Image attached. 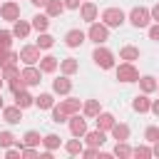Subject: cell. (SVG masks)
<instances>
[{"instance_id": "cell-4", "label": "cell", "mask_w": 159, "mask_h": 159, "mask_svg": "<svg viewBox=\"0 0 159 159\" xmlns=\"http://www.w3.org/2000/svg\"><path fill=\"white\" fill-rule=\"evenodd\" d=\"M127 20L139 30V27H149L152 15H149V10H147V7H132V10H129V15H127Z\"/></svg>"}, {"instance_id": "cell-29", "label": "cell", "mask_w": 159, "mask_h": 159, "mask_svg": "<svg viewBox=\"0 0 159 159\" xmlns=\"http://www.w3.org/2000/svg\"><path fill=\"white\" fill-rule=\"evenodd\" d=\"M0 70H2V75H0V77H2V80H7V82H10V80H15V77L20 75V67H17V62H7V65H2Z\"/></svg>"}, {"instance_id": "cell-47", "label": "cell", "mask_w": 159, "mask_h": 159, "mask_svg": "<svg viewBox=\"0 0 159 159\" xmlns=\"http://www.w3.org/2000/svg\"><path fill=\"white\" fill-rule=\"evenodd\" d=\"M7 52H10V50H0V67L7 62Z\"/></svg>"}, {"instance_id": "cell-25", "label": "cell", "mask_w": 159, "mask_h": 159, "mask_svg": "<svg viewBox=\"0 0 159 159\" xmlns=\"http://www.w3.org/2000/svg\"><path fill=\"white\" fill-rule=\"evenodd\" d=\"M119 60H124V62H134V60H139V47H134V45H124V47L119 50Z\"/></svg>"}, {"instance_id": "cell-13", "label": "cell", "mask_w": 159, "mask_h": 159, "mask_svg": "<svg viewBox=\"0 0 159 159\" xmlns=\"http://www.w3.org/2000/svg\"><path fill=\"white\" fill-rule=\"evenodd\" d=\"M37 65H40V72H42V75H52V72L60 67V60H57L55 55H45V57H40Z\"/></svg>"}, {"instance_id": "cell-52", "label": "cell", "mask_w": 159, "mask_h": 159, "mask_svg": "<svg viewBox=\"0 0 159 159\" xmlns=\"http://www.w3.org/2000/svg\"><path fill=\"white\" fill-rule=\"evenodd\" d=\"M157 89H159V84H157Z\"/></svg>"}, {"instance_id": "cell-41", "label": "cell", "mask_w": 159, "mask_h": 159, "mask_svg": "<svg viewBox=\"0 0 159 159\" xmlns=\"http://www.w3.org/2000/svg\"><path fill=\"white\" fill-rule=\"evenodd\" d=\"M147 32H149V40H154V42H159V22H154V25H149V27H147Z\"/></svg>"}, {"instance_id": "cell-35", "label": "cell", "mask_w": 159, "mask_h": 159, "mask_svg": "<svg viewBox=\"0 0 159 159\" xmlns=\"http://www.w3.org/2000/svg\"><path fill=\"white\" fill-rule=\"evenodd\" d=\"M12 47V30H0V50Z\"/></svg>"}, {"instance_id": "cell-19", "label": "cell", "mask_w": 159, "mask_h": 159, "mask_svg": "<svg viewBox=\"0 0 159 159\" xmlns=\"http://www.w3.org/2000/svg\"><path fill=\"white\" fill-rule=\"evenodd\" d=\"M139 89L144 92V94H149V92H154L157 89V84H159V80L157 77H152V75H139Z\"/></svg>"}, {"instance_id": "cell-18", "label": "cell", "mask_w": 159, "mask_h": 159, "mask_svg": "<svg viewBox=\"0 0 159 159\" xmlns=\"http://www.w3.org/2000/svg\"><path fill=\"white\" fill-rule=\"evenodd\" d=\"M84 142L89 144V147H102L104 142H107V132H102V129H94V132H87L84 134Z\"/></svg>"}, {"instance_id": "cell-50", "label": "cell", "mask_w": 159, "mask_h": 159, "mask_svg": "<svg viewBox=\"0 0 159 159\" xmlns=\"http://www.w3.org/2000/svg\"><path fill=\"white\" fill-rule=\"evenodd\" d=\"M2 107H5V104H2V97H0V109H2Z\"/></svg>"}, {"instance_id": "cell-16", "label": "cell", "mask_w": 159, "mask_h": 159, "mask_svg": "<svg viewBox=\"0 0 159 159\" xmlns=\"http://www.w3.org/2000/svg\"><path fill=\"white\" fill-rule=\"evenodd\" d=\"M2 119H5L7 124H17V122L22 119V109H20L17 104H12V107H2Z\"/></svg>"}, {"instance_id": "cell-40", "label": "cell", "mask_w": 159, "mask_h": 159, "mask_svg": "<svg viewBox=\"0 0 159 159\" xmlns=\"http://www.w3.org/2000/svg\"><path fill=\"white\" fill-rule=\"evenodd\" d=\"M20 157L35 159V157H40V149H35V147H22V149H20Z\"/></svg>"}, {"instance_id": "cell-45", "label": "cell", "mask_w": 159, "mask_h": 159, "mask_svg": "<svg viewBox=\"0 0 159 159\" xmlns=\"http://www.w3.org/2000/svg\"><path fill=\"white\" fill-rule=\"evenodd\" d=\"M149 15H152V20H154V22H159V2H157V5L149 10Z\"/></svg>"}, {"instance_id": "cell-28", "label": "cell", "mask_w": 159, "mask_h": 159, "mask_svg": "<svg viewBox=\"0 0 159 159\" xmlns=\"http://www.w3.org/2000/svg\"><path fill=\"white\" fill-rule=\"evenodd\" d=\"M62 10H65L62 0H47V5H45V15L47 17H57V15H62Z\"/></svg>"}, {"instance_id": "cell-3", "label": "cell", "mask_w": 159, "mask_h": 159, "mask_svg": "<svg viewBox=\"0 0 159 159\" xmlns=\"http://www.w3.org/2000/svg\"><path fill=\"white\" fill-rule=\"evenodd\" d=\"M114 72H117L119 82H137L139 80V70L134 67V62H119V65H114Z\"/></svg>"}, {"instance_id": "cell-32", "label": "cell", "mask_w": 159, "mask_h": 159, "mask_svg": "<svg viewBox=\"0 0 159 159\" xmlns=\"http://www.w3.org/2000/svg\"><path fill=\"white\" fill-rule=\"evenodd\" d=\"M35 45H37L40 50H50V47L55 45V37H52L50 32H40V35H37V42H35Z\"/></svg>"}, {"instance_id": "cell-48", "label": "cell", "mask_w": 159, "mask_h": 159, "mask_svg": "<svg viewBox=\"0 0 159 159\" xmlns=\"http://www.w3.org/2000/svg\"><path fill=\"white\" fill-rule=\"evenodd\" d=\"M152 157H159V139H157L154 147H152Z\"/></svg>"}, {"instance_id": "cell-7", "label": "cell", "mask_w": 159, "mask_h": 159, "mask_svg": "<svg viewBox=\"0 0 159 159\" xmlns=\"http://www.w3.org/2000/svg\"><path fill=\"white\" fill-rule=\"evenodd\" d=\"M67 122H70V132H72V137H84V134H87V117H84V114L77 112V114H72Z\"/></svg>"}, {"instance_id": "cell-9", "label": "cell", "mask_w": 159, "mask_h": 159, "mask_svg": "<svg viewBox=\"0 0 159 159\" xmlns=\"http://www.w3.org/2000/svg\"><path fill=\"white\" fill-rule=\"evenodd\" d=\"M0 17H2V20H7V22L20 20V5H17V2H12V0L2 2V5H0Z\"/></svg>"}, {"instance_id": "cell-2", "label": "cell", "mask_w": 159, "mask_h": 159, "mask_svg": "<svg viewBox=\"0 0 159 159\" xmlns=\"http://www.w3.org/2000/svg\"><path fill=\"white\" fill-rule=\"evenodd\" d=\"M124 20H127V15H124L122 7H107V10H102V22L107 27H122Z\"/></svg>"}, {"instance_id": "cell-5", "label": "cell", "mask_w": 159, "mask_h": 159, "mask_svg": "<svg viewBox=\"0 0 159 159\" xmlns=\"http://www.w3.org/2000/svg\"><path fill=\"white\" fill-rule=\"evenodd\" d=\"M87 37L97 45H104L109 40V27L104 22H89V30H87Z\"/></svg>"}, {"instance_id": "cell-15", "label": "cell", "mask_w": 159, "mask_h": 159, "mask_svg": "<svg viewBox=\"0 0 159 159\" xmlns=\"http://www.w3.org/2000/svg\"><path fill=\"white\" fill-rule=\"evenodd\" d=\"M70 89H72V80H70L67 75L52 80V92H57V94H70Z\"/></svg>"}, {"instance_id": "cell-37", "label": "cell", "mask_w": 159, "mask_h": 159, "mask_svg": "<svg viewBox=\"0 0 159 159\" xmlns=\"http://www.w3.org/2000/svg\"><path fill=\"white\" fill-rule=\"evenodd\" d=\"M12 144H15L12 132H0V149H7V147H12Z\"/></svg>"}, {"instance_id": "cell-17", "label": "cell", "mask_w": 159, "mask_h": 159, "mask_svg": "<svg viewBox=\"0 0 159 159\" xmlns=\"http://www.w3.org/2000/svg\"><path fill=\"white\" fill-rule=\"evenodd\" d=\"M109 134H112L117 142H127V139H129V124H124V122H114L112 129H109Z\"/></svg>"}, {"instance_id": "cell-10", "label": "cell", "mask_w": 159, "mask_h": 159, "mask_svg": "<svg viewBox=\"0 0 159 159\" xmlns=\"http://www.w3.org/2000/svg\"><path fill=\"white\" fill-rule=\"evenodd\" d=\"M67 117H72V114H77V112H82V99H77V97H65V99H60V104H57Z\"/></svg>"}, {"instance_id": "cell-12", "label": "cell", "mask_w": 159, "mask_h": 159, "mask_svg": "<svg viewBox=\"0 0 159 159\" xmlns=\"http://www.w3.org/2000/svg\"><path fill=\"white\" fill-rule=\"evenodd\" d=\"M84 37H87V32H82L80 27H72V30L65 32V45L67 47H80L84 42Z\"/></svg>"}, {"instance_id": "cell-39", "label": "cell", "mask_w": 159, "mask_h": 159, "mask_svg": "<svg viewBox=\"0 0 159 159\" xmlns=\"http://www.w3.org/2000/svg\"><path fill=\"white\" fill-rule=\"evenodd\" d=\"M144 139L154 144V142L159 139V127H154V124H152V127H147V129H144Z\"/></svg>"}, {"instance_id": "cell-33", "label": "cell", "mask_w": 159, "mask_h": 159, "mask_svg": "<svg viewBox=\"0 0 159 159\" xmlns=\"http://www.w3.org/2000/svg\"><path fill=\"white\" fill-rule=\"evenodd\" d=\"M42 144H45V149L55 152V149H57V147L62 144V139H60L57 134H52V132H50V134H45V137H42Z\"/></svg>"}, {"instance_id": "cell-31", "label": "cell", "mask_w": 159, "mask_h": 159, "mask_svg": "<svg viewBox=\"0 0 159 159\" xmlns=\"http://www.w3.org/2000/svg\"><path fill=\"white\" fill-rule=\"evenodd\" d=\"M82 149H84V147H82V137H75V139H70V142L65 144V152L72 154V157H75V154H82Z\"/></svg>"}, {"instance_id": "cell-21", "label": "cell", "mask_w": 159, "mask_h": 159, "mask_svg": "<svg viewBox=\"0 0 159 159\" xmlns=\"http://www.w3.org/2000/svg\"><path fill=\"white\" fill-rule=\"evenodd\" d=\"M99 112H102V107H99V99H87V102H82V114H84L87 119H94Z\"/></svg>"}, {"instance_id": "cell-30", "label": "cell", "mask_w": 159, "mask_h": 159, "mask_svg": "<svg viewBox=\"0 0 159 159\" xmlns=\"http://www.w3.org/2000/svg\"><path fill=\"white\" fill-rule=\"evenodd\" d=\"M22 144H25V147H40V144H42V137H40V132H35V129H27V132H25V137H22Z\"/></svg>"}, {"instance_id": "cell-43", "label": "cell", "mask_w": 159, "mask_h": 159, "mask_svg": "<svg viewBox=\"0 0 159 159\" xmlns=\"http://www.w3.org/2000/svg\"><path fill=\"white\" fill-rule=\"evenodd\" d=\"M82 157H87V159H92V157H99V149H97V147H89V149H82Z\"/></svg>"}, {"instance_id": "cell-26", "label": "cell", "mask_w": 159, "mask_h": 159, "mask_svg": "<svg viewBox=\"0 0 159 159\" xmlns=\"http://www.w3.org/2000/svg\"><path fill=\"white\" fill-rule=\"evenodd\" d=\"M32 30H37V32H47V27H50V17L45 15V12H40V15H35L32 17Z\"/></svg>"}, {"instance_id": "cell-11", "label": "cell", "mask_w": 159, "mask_h": 159, "mask_svg": "<svg viewBox=\"0 0 159 159\" xmlns=\"http://www.w3.org/2000/svg\"><path fill=\"white\" fill-rule=\"evenodd\" d=\"M97 15H99V10H97V5H94L92 0H84V2L80 5V17H82L84 22H94Z\"/></svg>"}, {"instance_id": "cell-34", "label": "cell", "mask_w": 159, "mask_h": 159, "mask_svg": "<svg viewBox=\"0 0 159 159\" xmlns=\"http://www.w3.org/2000/svg\"><path fill=\"white\" fill-rule=\"evenodd\" d=\"M112 157H119V159H127V157H132V147H129L127 142H117V147H114V152H112Z\"/></svg>"}, {"instance_id": "cell-22", "label": "cell", "mask_w": 159, "mask_h": 159, "mask_svg": "<svg viewBox=\"0 0 159 159\" xmlns=\"http://www.w3.org/2000/svg\"><path fill=\"white\" fill-rule=\"evenodd\" d=\"M77 70H80V62H77L75 57H65V60H60V72H62V75L72 77Z\"/></svg>"}, {"instance_id": "cell-51", "label": "cell", "mask_w": 159, "mask_h": 159, "mask_svg": "<svg viewBox=\"0 0 159 159\" xmlns=\"http://www.w3.org/2000/svg\"><path fill=\"white\" fill-rule=\"evenodd\" d=\"M0 89H2V77H0Z\"/></svg>"}, {"instance_id": "cell-1", "label": "cell", "mask_w": 159, "mask_h": 159, "mask_svg": "<svg viewBox=\"0 0 159 159\" xmlns=\"http://www.w3.org/2000/svg\"><path fill=\"white\" fill-rule=\"evenodd\" d=\"M92 60H94V65H97L99 70H112V67H114V52L107 50L104 45H97V47H94Z\"/></svg>"}, {"instance_id": "cell-8", "label": "cell", "mask_w": 159, "mask_h": 159, "mask_svg": "<svg viewBox=\"0 0 159 159\" xmlns=\"http://www.w3.org/2000/svg\"><path fill=\"white\" fill-rule=\"evenodd\" d=\"M17 55H20V60H22L25 65H37V62H40V57H42L37 45H25V47H20V52H17Z\"/></svg>"}, {"instance_id": "cell-20", "label": "cell", "mask_w": 159, "mask_h": 159, "mask_svg": "<svg viewBox=\"0 0 159 159\" xmlns=\"http://www.w3.org/2000/svg\"><path fill=\"white\" fill-rule=\"evenodd\" d=\"M149 107H152V99L142 92V94H137L134 99H132V109L134 112H139V114H144V112H149Z\"/></svg>"}, {"instance_id": "cell-6", "label": "cell", "mask_w": 159, "mask_h": 159, "mask_svg": "<svg viewBox=\"0 0 159 159\" xmlns=\"http://www.w3.org/2000/svg\"><path fill=\"white\" fill-rule=\"evenodd\" d=\"M20 77H22V82H25V87H35V84H40L42 80V72H40V67H35V65H25L22 67V72H20Z\"/></svg>"}, {"instance_id": "cell-14", "label": "cell", "mask_w": 159, "mask_h": 159, "mask_svg": "<svg viewBox=\"0 0 159 159\" xmlns=\"http://www.w3.org/2000/svg\"><path fill=\"white\" fill-rule=\"evenodd\" d=\"M12 94H15V104H17L20 109H27V107L35 104V97L27 92V87H25V89H17V92H12Z\"/></svg>"}, {"instance_id": "cell-23", "label": "cell", "mask_w": 159, "mask_h": 159, "mask_svg": "<svg viewBox=\"0 0 159 159\" xmlns=\"http://www.w3.org/2000/svg\"><path fill=\"white\" fill-rule=\"evenodd\" d=\"M94 119H97V129H102V132H109V129H112V124L117 122V119H114V114H109V112H99Z\"/></svg>"}, {"instance_id": "cell-36", "label": "cell", "mask_w": 159, "mask_h": 159, "mask_svg": "<svg viewBox=\"0 0 159 159\" xmlns=\"http://www.w3.org/2000/svg\"><path fill=\"white\" fill-rule=\"evenodd\" d=\"M132 157H137V159H149V157H152V149L144 147V144H142V147H134V149H132Z\"/></svg>"}, {"instance_id": "cell-42", "label": "cell", "mask_w": 159, "mask_h": 159, "mask_svg": "<svg viewBox=\"0 0 159 159\" xmlns=\"http://www.w3.org/2000/svg\"><path fill=\"white\" fill-rule=\"evenodd\" d=\"M5 159H20V147H15V149L7 147L5 149Z\"/></svg>"}, {"instance_id": "cell-24", "label": "cell", "mask_w": 159, "mask_h": 159, "mask_svg": "<svg viewBox=\"0 0 159 159\" xmlns=\"http://www.w3.org/2000/svg\"><path fill=\"white\" fill-rule=\"evenodd\" d=\"M30 30H32V25L27 20H15L12 22V37H27Z\"/></svg>"}, {"instance_id": "cell-27", "label": "cell", "mask_w": 159, "mask_h": 159, "mask_svg": "<svg viewBox=\"0 0 159 159\" xmlns=\"http://www.w3.org/2000/svg\"><path fill=\"white\" fill-rule=\"evenodd\" d=\"M52 104H55V97L50 92H40L35 97V107H40V109H52Z\"/></svg>"}, {"instance_id": "cell-38", "label": "cell", "mask_w": 159, "mask_h": 159, "mask_svg": "<svg viewBox=\"0 0 159 159\" xmlns=\"http://www.w3.org/2000/svg\"><path fill=\"white\" fill-rule=\"evenodd\" d=\"M67 119H70V117H67V114H65V112H62V109H60L57 104H52V122L62 124V122H67Z\"/></svg>"}, {"instance_id": "cell-49", "label": "cell", "mask_w": 159, "mask_h": 159, "mask_svg": "<svg viewBox=\"0 0 159 159\" xmlns=\"http://www.w3.org/2000/svg\"><path fill=\"white\" fill-rule=\"evenodd\" d=\"M30 2H32L35 7H45V5H47V0H30Z\"/></svg>"}, {"instance_id": "cell-46", "label": "cell", "mask_w": 159, "mask_h": 159, "mask_svg": "<svg viewBox=\"0 0 159 159\" xmlns=\"http://www.w3.org/2000/svg\"><path fill=\"white\" fill-rule=\"evenodd\" d=\"M149 112H154V114L159 117V99H152V107H149Z\"/></svg>"}, {"instance_id": "cell-44", "label": "cell", "mask_w": 159, "mask_h": 159, "mask_svg": "<svg viewBox=\"0 0 159 159\" xmlns=\"http://www.w3.org/2000/svg\"><path fill=\"white\" fill-rule=\"evenodd\" d=\"M62 5H65V10H77L80 0H62Z\"/></svg>"}]
</instances>
